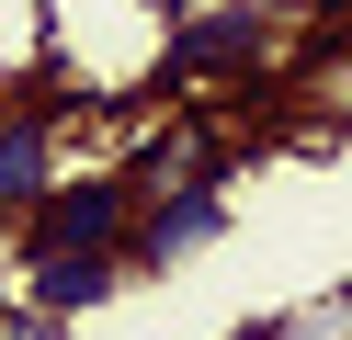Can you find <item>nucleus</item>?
<instances>
[{
	"label": "nucleus",
	"mask_w": 352,
	"mask_h": 340,
	"mask_svg": "<svg viewBox=\"0 0 352 340\" xmlns=\"http://www.w3.org/2000/svg\"><path fill=\"white\" fill-rule=\"evenodd\" d=\"M12 261H23V272H57V261H125V272H137V193H125V170L57 181V193L23 216Z\"/></svg>",
	"instance_id": "nucleus-2"
},
{
	"label": "nucleus",
	"mask_w": 352,
	"mask_h": 340,
	"mask_svg": "<svg viewBox=\"0 0 352 340\" xmlns=\"http://www.w3.org/2000/svg\"><path fill=\"white\" fill-rule=\"evenodd\" d=\"M0 317H12V306H0Z\"/></svg>",
	"instance_id": "nucleus-5"
},
{
	"label": "nucleus",
	"mask_w": 352,
	"mask_h": 340,
	"mask_svg": "<svg viewBox=\"0 0 352 340\" xmlns=\"http://www.w3.org/2000/svg\"><path fill=\"white\" fill-rule=\"evenodd\" d=\"M69 181V159H57V113H0V249L23 238V216Z\"/></svg>",
	"instance_id": "nucleus-3"
},
{
	"label": "nucleus",
	"mask_w": 352,
	"mask_h": 340,
	"mask_svg": "<svg viewBox=\"0 0 352 340\" xmlns=\"http://www.w3.org/2000/svg\"><path fill=\"white\" fill-rule=\"evenodd\" d=\"M284 0H216V12H193V23H170V45H160V80L170 91H216V80H261V68H296L307 57V34H284Z\"/></svg>",
	"instance_id": "nucleus-1"
},
{
	"label": "nucleus",
	"mask_w": 352,
	"mask_h": 340,
	"mask_svg": "<svg viewBox=\"0 0 352 340\" xmlns=\"http://www.w3.org/2000/svg\"><path fill=\"white\" fill-rule=\"evenodd\" d=\"M228 238V193H170V204H137V272H182L193 249Z\"/></svg>",
	"instance_id": "nucleus-4"
}]
</instances>
